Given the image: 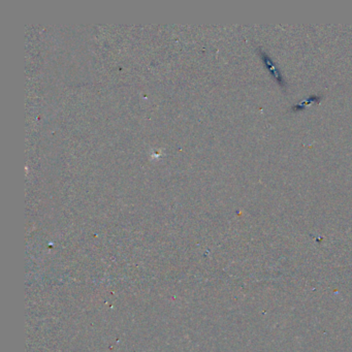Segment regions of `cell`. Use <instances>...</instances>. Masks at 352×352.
Wrapping results in <instances>:
<instances>
[{"label":"cell","mask_w":352,"mask_h":352,"mask_svg":"<svg viewBox=\"0 0 352 352\" xmlns=\"http://www.w3.org/2000/svg\"><path fill=\"white\" fill-rule=\"evenodd\" d=\"M259 53H261V56H262V58H263V60H264V62H265V64H266L267 68H268L269 71L272 73V76L275 78V80H276L278 83H279L280 85L283 86V78H282V76H281L280 71L278 70V68L275 66V64H274V62L272 61V59L268 56V55H267L265 52L259 51Z\"/></svg>","instance_id":"cell-1"}]
</instances>
